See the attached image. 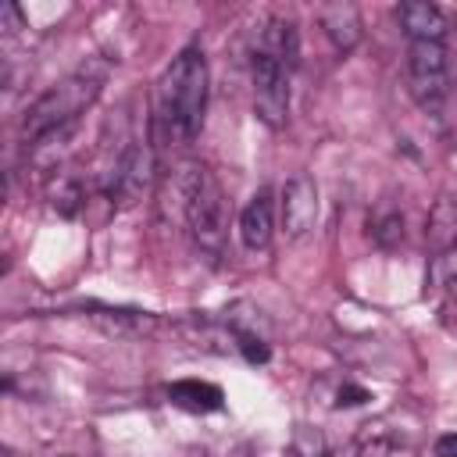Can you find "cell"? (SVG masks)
Wrapping results in <instances>:
<instances>
[{
  "mask_svg": "<svg viewBox=\"0 0 457 457\" xmlns=\"http://www.w3.org/2000/svg\"><path fill=\"white\" fill-rule=\"evenodd\" d=\"M207 111V61L196 46L171 57L154 86V132L168 146L196 139Z\"/></svg>",
  "mask_w": 457,
  "mask_h": 457,
  "instance_id": "obj_1",
  "label": "cell"
},
{
  "mask_svg": "<svg viewBox=\"0 0 457 457\" xmlns=\"http://www.w3.org/2000/svg\"><path fill=\"white\" fill-rule=\"evenodd\" d=\"M104 79H107L104 64H82L68 79H61L54 89H46L29 107L25 125H21V139H25L29 154L43 157V154H54L57 146H64V139L79 125V114H86V107L100 96Z\"/></svg>",
  "mask_w": 457,
  "mask_h": 457,
  "instance_id": "obj_2",
  "label": "cell"
},
{
  "mask_svg": "<svg viewBox=\"0 0 457 457\" xmlns=\"http://www.w3.org/2000/svg\"><path fill=\"white\" fill-rule=\"evenodd\" d=\"M296 54H300L296 25L282 14L268 18L250 61L253 111L268 129H282L289 118V79L296 68Z\"/></svg>",
  "mask_w": 457,
  "mask_h": 457,
  "instance_id": "obj_3",
  "label": "cell"
},
{
  "mask_svg": "<svg viewBox=\"0 0 457 457\" xmlns=\"http://www.w3.org/2000/svg\"><path fill=\"white\" fill-rule=\"evenodd\" d=\"M175 207L189 228V239L196 253L211 264L225 257V239H228V207L218 179L204 164H182L171 182Z\"/></svg>",
  "mask_w": 457,
  "mask_h": 457,
  "instance_id": "obj_4",
  "label": "cell"
},
{
  "mask_svg": "<svg viewBox=\"0 0 457 457\" xmlns=\"http://www.w3.org/2000/svg\"><path fill=\"white\" fill-rule=\"evenodd\" d=\"M407 82L425 111H439L450 96V54L446 43H411Z\"/></svg>",
  "mask_w": 457,
  "mask_h": 457,
  "instance_id": "obj_5",
  "label": "cell"
},
{
  "mask_svg": "<svg viewBox=\"0 0 457 457\" xmlns=\"http://www.w3.org/2000/svg\"><path fill=\"white\" fill-rule=\"evenodd\" d=\"M150 179H154V157L143 143H125L118 150V157L111 161L100 189L104 196L114 204V207H132L143 200V193L150 189Z\"/></svg>",
  "mask_w": 457,
  "mask_h": 457,
  "instance_id": "obj_6",
  "label": "cell"
},
{
  "mask_svg": "<svg viewBox=\"0 0 457 457\" xmlns=\"http://www.w3.org/2000/svg\"><path fill=\"white\" fill-rule=\"evenodd\" d=\"M278 211H282L286 236L289 239H303L318 221V186H314V179L311 175H293L282 186Z\"/></svg>",
  "mask_w": 457,
  "mask_h": 457,
  "instance_id": "obj_7",
  "label": "cell"
},
{
  "mask_svg": "<svg viewBox=\"0 0 457 457\" xmlns=\"http://www.w3.org/2000/svg\"><path fill=\"white\" fill-rule=\"evenodd\" d=\"M400 29L411 43H443L446 39V14L428 0H407L396 7Z\"/></svg>",
  "mask_w": 457,
  "mask_h": 457,
  "instance_id": "obj_8",
  "label": "cell"
},
{
  "mask_svg": "<svg viewBox=\"0 0 457 457\" xmlns=\"http://www.w3.org/2000/svg\"><path fill=\"white\" fill-rule=\"evenodd\" d=\"M275 232V204H271V189L261 186L250 204L239 211V239L246 250H264L271 243Z\"/></svg>",
  "mask_w": 457,
  "mask_h": 457,
  "instance_id": "obj_9",
  "label": "cell"
},
{
  "mask_svg": "<svg viewBox=\"0 0 457 457\" xmlns=\"http://www.w3.org/2000/svg\"><path fill=\"white\" fill-rule=\"evenodd\" d=\"M318 25L325 29V36L332 39L336 50H353L361 43V11L353 4H321L318 7Z\"/></svg>",
  "mask_w": 457,
  "mask_h": 457,
  "instance_id": "obj_10",
  "label": "cell"
},
{
  "mask_svg": "<svg viewBox=\"0 0 457 457\" xmlns=\"http://www.w3.org/2000/svg\"><path fill=\"white\" fill-rule=\"evenodd\" d=\"M164 393H168V400H171L175 407H182V411H189V414H211V411H221V403H225L221 386L200 382V378H179V382H171Z\"/></svg>",
  "mask_w": 457,
  "mask_h": 457,
  "instance_id": "obj_11",
  "label": "cell"
},
{
  "mask_svg": "<svg viewBox=\"0 0 457 457\" xmlns=\"http://www.w3.org/2000/svg\"><path fill=\"white\" fill-rule=\"evenodd\" d=\"M93 321L104 325V332L111 336H139L154 328V318L146 311H114V307H89Z\"/></svg>",
  "mask_w": 457,
  "mask_h": 457,
  "instance_id": "obj_12",
  "label": "cell"
},
{
  "mask_svg": "<svg viewBox=\"0 0 457 457\" xmlns=\"http://www.w3.org/2000/svg\"><path fill=\"white\" fill-rule=\"evenodd\" d=\"M361 457H418V453L396 432H389V428H375L371 432V425H368V432L361 439Z\"/></svg>",
  "mask_w": 457,
  "mask_h": 457,
  "instance_id": "obj_13",
  "label": "cell"
},
{
  "mask_svg": "<svg viewBox=\"0 0 457 457\" xmlns=\"http://www.w3.org/2000/svg\"><path fill=\"white\" fill-rule=\"evenodd\" d=\"M286 457H328V450H325V439L318 432H300Z\"/></svg>",
  "mask_w": 457,
  "mask_h": 457,
  "instance_id": "obj_14",
  "label": "cell"
},
{
  "mask_svg": "<svg viewBox=\"0 0 457 457\" xmlns=\"http://www.w3.org/2000/svg\"><path fill=\"white\" fill-rule=\"evenodd\" d=\"M364 400H371V393L364 386H353V382H343L336 393V407H361Z\"/></svg>",
  "mask_w": 457,
  "mask_h": 457,
  "instance_id": "obj_15",
  "label": "cell"
},
{
  "mask_svg": "<svg viewBox=\"0 0 457 457\" xmlns=\"http://www.w3.org/2000/svg\"><path fill=\"white\" fill-rule=\"evenodd\" d=\"M436 457H457V432H443L436 439Z\"/></svg>",
  "mask_w": 457,
  "mask_h": 457,
  "instance_id": "obj_16",
  "label": "cell"
}]
</instances>
